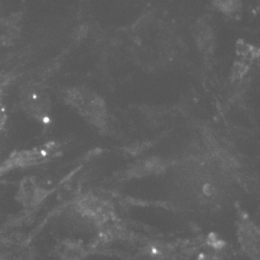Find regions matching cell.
<instances>
[{"mask_svg":"<svg viewBox=\"0 0 260 260\" xmlns=\"http://www.w3.org/2000/svg\"><path fill=\"white\" fill-rule=\"evenodd\" d=\"M203 191H204V193L206 194V196H211V194H213V192H214V187L211 184L207 183V184L204 185Z\"/></svg>","mask_w":260,"mask_h":260,"instance_id":"6da1fadb","label":"cell"}]
</instances>
